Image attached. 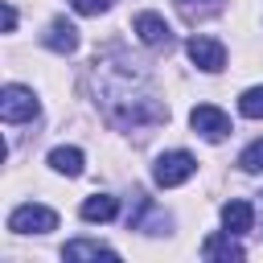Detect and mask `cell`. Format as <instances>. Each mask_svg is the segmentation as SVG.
<instances>
[{
    "label": "cell",
    "mask_w": 263,
    "mask_h": 263,
    "mask_svg": "<svg viewBox=\"0 0 263 263\" xmlns=\"http://www.w3.org/2000/svg\"><path fill=\"white\" fill-rule=\"evenodd\" d=\"M90 95L111 127H152L168 119L164 99L152 86V74L144 62L127 58L123 49H107L90 62Z\"/></svg>",
    "instance_id": "6da1fadb"
},
{
    "label": "cell",
    "mask_w": 263,
    "mask_h": 263,
    "mask_svg": "<svg viewBox=\"0 0 263 263\" xmlns=\"http://www.w3.org/2000/svg\"><path fill=\"white\" fill-rule=\"evenodd\" d=\"M238 168H242V173H263V136L238 152Z\"/></svg>",
    "instance_id": "5bb4252c"
},
{
    "label": "cell",
    "mask_w": 263,
    "mask_h": 263,
    "mask_svg": "<svg viewBox=\"0 0 263 263\" xmlns=\"http://www.w3.org/2000/svg\"><path fill=\"white\" fill-rule=\"evenodd\" d=\"M177 4H181V8H189V4H193V0H177Z\"/></svg>",
    "instance_id": "ac0fdd59"
},
{
    "label": "cell",
    "mask_w": 263,
    "mask_h": 263,
    "mask_svg": "<svg viewBox=\"0 0 263 263\" xmlns=\"http://www.w3.org/2000/svg\"><path fill=\"white\" fill-rule=\"evenodd\" d=\"M74 4V12L78 16H99V12H107L111 8V0H70Z\"/></svg>",
    "instance_id": "2e32d148"
},
{
    "label": "cell",
    "mask_w": 263,
    "mask_h": 263,
    "mask_svg": "<svg viewBox=\"0 0 263 263\" xmlns=\"http://www.w3.org/2000/svg\"><path fill=\"white\" fill-rule=\"evenodd\" d=\"M82 164H86L82 148H53V152H49V168H53V173H62V177H78V173H82Z\"/></svg>",
    "instance_id": "4fadbf2b"
},
{
    "label": "cell",
    "mask_w": 263,
    "mask_h": 263,
    "mask_svg": "<svg viewBox=\"0 0 263 263\" xmlns=\"http://www.w3.org/2000/svg\"><path fill=\"white\" fill-rule=\"evenodd\" d=\"M12 29H16V8L4 4V33H12Z\"/></svg>",
    "instance_id": "e0dca14e"
},
{
    "label": "cell",
    "mask_w": 263,
    "mask_h": 263,
    "mask_svg": "<svg viewBox=\"0 0 263 263\" xmlns=\"http://www.w3.org/2000/svg\"><path fill=\"white\" fill-rule=\"evenodd\" d=\"M37 115H41V103H37V95H33L29 86L8 82V86L0 90V119H4V123H29V119H37Z\"/></svg>",
    "instance_id": "7a4b0ae2"
},
{
    "label": "cell",
    "mask_w": 263,
    "mask_h": 263,
    "mask_svg": "<svg viewBox=\"0 0 263 263\" xmlns=\"http://www.w3.org/2000/svg\"><path fill=\"white\" fill-rule=\"evenodd\" d=\"M222 226H226L230 234H247V230L255 226V205L242 201V197L226 201V205H222Z\"/></svg>",
    "instance_id": "30bf717a"
},
{
    "label": "cell",
    "mask_w": 263,
    "mask_h": 263,
    "mask_svg": "<svg viewBox=\"0 0 263 263\" xmlns=\"http://www.w3.org/2000/svg\"><path fill=\"white\" fill-rule=\"evenodd\" d=\"M185 53H189V62H193L197 70H205V74H218V70L226 66V45H222L218 37H205V33H193L189 45H185Z\"/></svg>",
    "instance_id": "5b68a950"
},
{
    "label": "cell",
    "mask_w": 263,
    "mask_h": 263,
    "mask_svg": "<svg viewBox=\"0 0 263 263\" xmlns=\"http://www.w3.org/2000/svg\"><path fill=\"white\" fill-rule=\"evenodd\" d=\"M193 168H197V160H193L185 148H173V152L156 156V164H152V181H156L160 189H177V185H185V181L193 177Z\"/></svg>",
    "instance_id": "3957f363"
},
{
    "label": "cell",
    "mask_w": 263,
    "mask_h": 263,
    "mask_svg": "<svg viewBox=\"0 0 263 263\" xmlns=\"http://www.w3.org/2000/svg\"><path fill=\"white\" fill-rule=\"evenodd\" d=\"M82 222H111L115 214H119V201L111 197V193H95V197H86L82 201Z\"/></svg>",
    "instance_id": "7c38bea8"
},
{
    "label": "cell",
    "mask_w": 263,
    "mask_h": 263,
    "mask_svg": "<svg viewBox=\"0 0 263 263\" xmlns=\"http://www.w3.org/2000/svg\"><path fill=\"white\" fill-rule=\"evenodd\" d=\"M238 111H242L247 119H263V86H251V90H242V99H238Z\"/></svg>",
    "instance_id": "9a60e30c"
},
{
    "label": "cell",
    "mask_w": 263,
    "mask_h": 263,
    "mask_svg": "<svg viewBox=\"0 0 263 263\" xmlns=\"http://www.w3.org/2000/svg\"><path fill=\"white\" fill-rule=\"evenodd\" d=\"M132 29H136V37H140L144 45H168V41H173V29H168L164 16H156V12H136Z\"/></svg>",
    "instance_id": "ba28073f"
},
{
    "label": "cell",
    "mask_w": 263,
    "mask_h": 263,
    "mask_svg": "<svg viewBox=\"0 0 263 263\" xmlns=\"http://www.w3.org/2000/svg\"><path fill=\"white\" fill-rule=\"evenodd\" d=\"M189 127H193L201 140H210V144H218V140L230 136V119H226V111H218V107H210V103H201V107L189 111Z\"/></svg>",
    "instance_id": "8992f818"
},
{
    "label": "cell",
    "mask_w": 263,
    "mask_h": 263,
    "mask_svg": "<svg viewBox=\"0 0 263 263\" xmlns=\"http://www.w3.org/2000/svg\"><path fill=\"white\" fill-rule=\"evenodd\" d=\"M62 259H119V251L115 247H107V242H90V238H74V242H66L62 247Z\"/></svg>",
    "instance_id": "8fae6325"
},
{
    "label": "cell",
    "mask_w": 263,
    "mask_h": 263,
    "mask_svg": "<svg viewBox=\"0 0 263 263\" xmlns=\"http://www.w3.org/2000/svg\"><path fill=\"white\" fill-rule=\"evenodd\" d=\"M41 45L66 58V53H74V49H78V29H74L66 16H53V21H49V29L41 33Z\"/></svg>",
    "instance_id": "52a82bcc"
},
{
    "label": "cell",
    "mask_w": 263,
    "mask_h": 263,
    "mask_svg": "<svg viewBox=\"0 0 263 263\" xmlns=\"http://www.w3.org/2000/svg\"><path fill=\"white\" fill-rule=\"evenodd\" d=\"M247 251H242V242H238V234H210L205 242H201V259H214V263H230V259H242Z\"/></svg>",
    "instance_id": "9c48e42d"
},
{
    "label": "cell",
    "mask_w": 263,
    "mask_h": 263,
    "mask_svg": "<svg viewBox=\"0 0 263 263\" xmlns=\"http://www.w3.org/2000/svg\"><path fill=\"white\" fill-rule=\"evenodd\" d=\"M8 230L12 234H49L58 230V214L49 205H37V201H25L8 214Z\"/></svg>",
    "instance_id": "277c9868"
}]
</instances>
